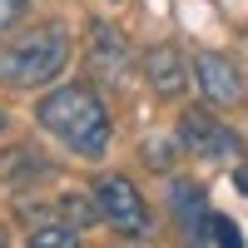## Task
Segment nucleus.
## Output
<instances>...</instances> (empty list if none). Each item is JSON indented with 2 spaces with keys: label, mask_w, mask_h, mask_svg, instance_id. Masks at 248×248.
Listing matches in <instances>:
<instances>
[{
  "label": "nucleus",
  "mask_w": 248,
  "mask_h": 248,
  "mask_svg": "<svg viewBox=\"0 0 248 248\" xmlns=\"http://www.w3.org/2000/svg\"><path fill=\"white\" fill-rule=\"evenodd\" d=\"M174 209H179V223L199 248L209 238V214H203V189H194L189 179H174Z\"/></svg>",
  "instance_id": "6e6552de"
},
{
  "label": "nucleus",
  "mask_w": 248,
  "mask_h": 248,
  "mask_svg": "<svg viewBox=\"0 0 248 248\" xmlns=\"http://www.w3.org/2000/svg\"><path fill=\"white\" fill-rule=\"evenodd\" d=\"M25 248H79V229L70 223H45V229H35Z\"/></svg>",
  "instance_id": "1a4fd4ad"
},
{
  "label": "nucleus",
  "mask_w": 248,
  "mask_h": 248,
  "mask_svg": "<svg viewBox=\"0 0 248 248\" xmlns=\"http://www.w3.org/2000/svg\"><path fill=\"white\" fill-rule=\"evenodd\" d=\"M0 248H5V233H0Z\"/></svg>",
  "instance_id": "2eb2a0df"
},
{
  "label": "nucleus",
  "mask_w": 248,
  "mask_h": 248,
  "mask_svg": "<svg viewBox=\"0 0 248 248\" xmlns=\"http://www.w3.org/2000/svg\"><path fill=\"white\" fill-rule=\"evenodd\" d=\"M70 65V30L65 25H35L0 45V85L40 90Z\"/></svg>",
  "instance_id": "f03ea898"
},
{
  "label": "nucleus",
  "mask_w": 248,
  "mask_h": 248,
  "mask_svg": "<svg viewBox=\"0 0 248 248\" xmlns=\"http://www.w3.org/2000/svg\"><path fill=\"white\" fill-rule=\"evenodd\" d=\"M35 119H40V129H50L79 159H105V149H109V114H105V99L90 85L50 90L35 105Z\"/></svg>",
  "instance_id": "f257e3e1"
},
{
  "label": "nucleus",
  "mask_w": 248,
  "mask_h": 248,
  "mask_svg": "<svg viewBox=\"0 0 248 248\" xmlns=\"http://www.w3.org/2000/svg\"><path fill=\"white\" fill-rule=\"evenodd\" d=\"M194 79H199V90H203V99H209L214 109L243 105V75H238V65L229 55H218V50L194 55Z\"/></svg>",
  "instance_id": "20e7f679"
},
{
  "label": "nucleus",
  "mask_w": 248,
  "mask_h": 248,
  "mask_svg": "<svg viewBox=\"0 0 248 248\" xmlns=\"http://www.w3.org/2000/svg\"><path fill=\"white\" fill-rule=\"evenodd\" d=\"M233 189H238V194H248V164H243V169H233Z\"/></svg>",
  "instance_id": "ddd939ff"
},
{
  "label": "nucleus",
  "mask_w": 248,
  "mask_h": 248,
  "mask_svg": "<svg viewBox=\"0 0 248 248\" xmlns=\"http://www.w3.org/2000/svg\"><path fill=\"white\" fill-rule=\"evenodd\" d=\"M179 139H184L189 154H203V159H238V149H243V139L233 129H223V124L214 114H203V109H189L179 119Z\"/></svg>",
  "instance_id": "39448f33"
},
{
  "label": "nucleus",
  "mask_w": 248,
  "mask_h": 248,
  "mask_svg": "<svg viewBox=\"0 0 248 248\" xmlns=\"http://www.w3.org/2000/svg\"><path fill=\"white\" fill-rule=\"evenodd\" d=\"M60 214H65L70 229H90V223H99V203L79 199V194H65V199H60Z\"/></svg>",
  "instance_id": "9d476101"
},
{
  "label": "nucleus",
  "mask_w": 248,
  "mask_h": 248,
  "mask_svg": "<svg viewBox=\"0 0 248 248\" xmlns=\"http://www.w3.org/2000/svg\"><path fill=\"white\" fill-rule=\"evenodd\" d=\"M25 5H30V0H0V30H10L15 20L25 15Z\"/></svg>",
  "instance_id": "f8f14e48"
},
{
  "label": "nucleus",
  "mask_w": 248,
  "mask_h": 248,
  "mask_svg": "<svg viewBox=\"0 0 248 248\" xmlns=\"http://www.w3.org/2000/svg\"><path fill=\"white\" fill-rule=\"evenodd\" d=\"M0 129H5V114H0Z\"/></svg>",
  "instance_id": "4468645a"
},
{
  "label": "nucleus",
  "mask_w": 248,
  "mask_h": 248,
  "mask_svg": "<svg viewBox=\"0 0 248 248\" xmlns=\"http://www.w3.org/2000/svg\"><path fill=\"white\" fill-rule=\"evenodd\" d=\"M144 75H149L154 94H164V99H179L184 90H189V65H184V55H179L174 45L144 50Z\"/></svg>",
  "instance_id": "0eeeda50"
},
{
  "label": "nucleus",
  "mask_w": 248,
  "mask_h": 248,
  "mask_svg": "<svg viewBox=\"0 0 248 248\" xmlns=\"http://www.w3.org/2000/svg\"><path fill=\"white\" fill-rule=\"evenodd\" d=\"M209 238H214V248H243L238 223H233V218H223V214H209Z\"/></svg>",
  "instance_id": "9b49d317"
},
{
  "label": "nucleus",
  "mask_w": 248,
  "mask_h": 248,
  "mask_svg": "<svg viewBox=\"0 0 248 248\" xmlns=\"http://www.w3.org/2000/svg\"><path fill=\"white\" fill-rule=\"evenodd\" d=\"M94 203H99V218L109 223V229L129 233V238H144L154 233V218H149V203L139 199V189L124 174H105L94 184Z\"/></svg>",
  "instance_id": "7ed1b4c3"
},
{
  "label": "nucleus",
  "mask_w": 248,
  "mask_h": 248,
  "mask_svg": "<svg viewBox=\"0 0 248 248\" xmlns=\"http://www.w3.org/2000/svg\"><path fill=\"white\" fill-rule=\"evenodd\" d=\"M90 65L99 79H109V85H124V75H129V40L124 30H114L109 20H94L90 25Z\"/></svg>",
  "instance_id": "423d86ee"
}]
</instances>
